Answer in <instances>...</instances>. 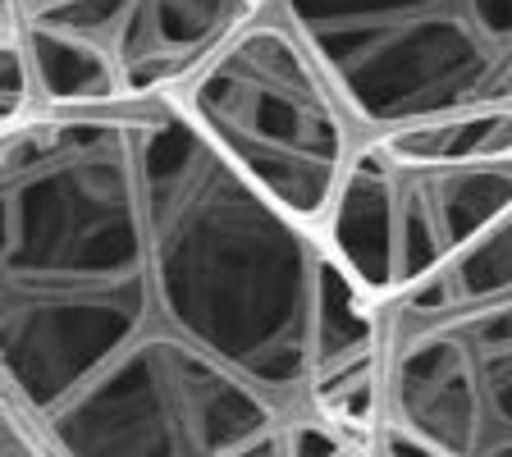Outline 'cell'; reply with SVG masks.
I'll use <instances>...</instances> for the list:
<instances>
[{"label": "cell", "instance_id": "6da1fadb", "mask_svg": "<svg viewBox=\"0 0 512 457\" xmlns=\"http://www.w3.org/2000/svg\"><path fill=\"white\" fill-rule=\"evenodd\" d=\"M0 215V407L51 457L375 444V298L174 92L0 124Z\"/></svg>", "mask_w": 512, "mask_h": 457}, {"label": "cell", "instance_id": "7a4b0ae2", "mask_svg": "<svg viewBox=\"0 0 512 457\" xmlns=\"http://www.w3.org/2000/svg\"><path fill=\"white\" fill-rule=\"evenodd\" d=\"M389 457H512V215L375 302Z\"/></svg>", "mask_w": 512, "mask_h": 457}, {"label": "cell", "instance_id": "3957f363", "mask_svg": "<svg viewBox=\"0 0 512 457\" xmlns=\"http://www.w3.org/2000/svg\"><path fill=\"white\" fill-rule=\"evenodd\" d=\"M362 138L512 119V0H266Z\"/></svg>", "mask_w": 512, "mask_h": 457}, {"label": "cell", "instance_id": "277c9868", "mask_svg": "<svg viewBox=\"0 0 512 457\" xmlns=\"http://www.w3.org/2000/svg\"><path fill=\"white\" fill-rule=\"evenodd\" d=\"M174 96L256 192L325 229L366 138L330 74L270 5Z\"/></svg>", "mask_w": 512, "mask_h": 457}, {"label": "cell", "instance_id": "5b68a950", "mask_svg": "<svg viewBox=\"0 0 512 457\" xmlns=\"http://www.w3.org/2000/svg\"><path fill=\"white\" fill-rule=\"evenodd\" d=\"M503 215H512V151L421 156L371 138L320 234L366 298L380 302L476 243Z\"/></svg>", "mask_w": 512, "mask_h": 457}, {"label": "cell", "instance_id": "8992f818", "mask_svg": "<svg viewBox=\"0 0 512 457\" xmlns=\"http://www.w3.org/2000/svg\"><path fill=\"white\" fill-rule=\"evenodd\" d=\"M266 0H0V19L87 46L119 96L183 87Z\"/></svg>", "mask_w": 512, "mask_h": 457}, {"label": "cell", "instance_id": "52a82bcc", "mask_svg": "<svg viewBox=\"0 0 512 457\" xmlns=\"http://www.w3.org/2000/svg\"><path fill=\"white\" fill-rule=\"evenodd\" d=\"M0 457H51V448L32 435V426L23 416L0 407Z\"/></svg>", "mask_w": 512, "mask_h": 457}, {"label": "cell", "instance_id": "ba28073f", "mask_svg": "<svg viewBox=\"0 0 512 457\" xmlns=\"http://www.w3.org/2000/svg\"><path fill=\"white\" fill-rule=\"evenodd\" d=\"M330 457H371V444H348V448H339V453H330Z\"/></svg>", "mask_w": 512, "mask_h": 457}, {"label": "cell", "instance_id": "9c48e42d", "mask_svg": "<svg viewBox=\"0 0 512 457\" xmlns=\"http://www.w3.org/2000/svg\"><path fill=\"white\" fill-rule=\"evenodd\" d=\"M371 457H389V453H384V448H380V444H371Z\"/></svg>", "mask_w": 512, "mask_h": 457}]
</instances>
